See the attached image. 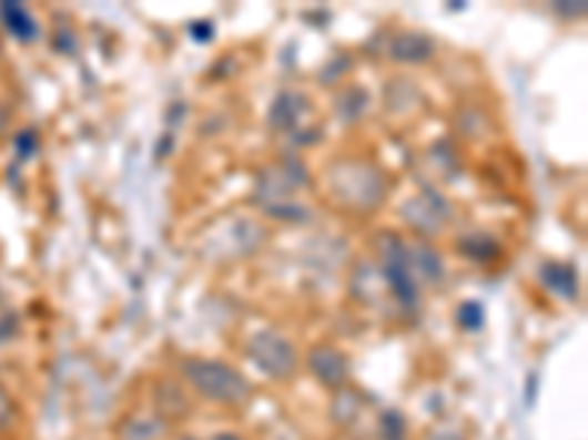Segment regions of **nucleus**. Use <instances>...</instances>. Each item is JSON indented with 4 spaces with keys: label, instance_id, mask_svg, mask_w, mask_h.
Listing matches in <instances>:
<instances>
[{
    "label": "nucleus",
    "instance_id": "5",
    "mask_svg": "<svg viewBox=\"0 0 588 440\" xmlns=\"http://www.w3.org/2000/svg\"><path fill=\"white\" fill-rule=\"evenodd\" d=\"M433 53V44L424 39V35H401L392 44V57L395 59H412V62H420Z\"/></svg>",
    "mask_w": 588,
    "mask_h": 440
},
{
    "label": "nucleus",
    "instance_id": "1",
    "mask_svg": "<svg viewBox=\"0 0 588 440\" xmlns=\"http://www.w3.org/2000/svg\"><path fill=\"white\" fill-rule=\"evenodd\" d=\"M183 379L192 385L201 397L221 402V406H242L251 397V385L230 365L210 361V358H185Z\"/></svg>",
    "mask_w": 588,
    "mask_h": 440
},
{
    "label": "nucleus",
    "instance_id": "4",
    "mask_svg": "<svg viewBox=\"0 0 588 440\" xmlns=\"http://www.w3.org/2000/svg\"><path fill=\"white\" fill-rule=\"evenodd\" d=\"M0 16H3V21H7L9 30H12L18 39H33L36 35V21L21 3H3V7H0Z\"/></svg>",
    "mask_w": 588,
    "mask_h": 440
},
{
    "label": "nucleus",
    "instance_id": "6",
    "mask_svg": "<svg viewBox=\"0 0 588 440\" xmlns=\"http://www.w3.org/2000/svg\"><path fill=\"white\" fill-rule=\"evenodd\" d=\"M162 434V426L156 420H133L124 426L121 438L124 440H156Z\"/></svg>",
    "mask_w": 588,
    "mask_h": 440
},
{
    "label": "nucleus",
    "instance_id": "3",
    "mask_svg": "<svg viewBox=\"0 0 588 440\" xmlns=\"http://www.w3.org/2000/svg\"><path fill=\"white\" fill-rule=\"evenodd\" d=\"M310 367H312V374L318 376V379L324 385H330V388H338V385H345L347 361H345V356L338 352V349H333V347L312 349Z\"/></svg>",
    "mask_w": 588,
    "mask_h": 440
},
{
    "label": "nucleus",
    "instance_id": "2",
    "mask_svg": "<svg viewBox=\"0 0 588 440\" xmlns=\"http://www.w3.org/2000/svg\"><path fill=\"white\" fill-rule=\"evenodd\" d=\"M247 352H251L253 365L260 367L262 374L274 376V379H286L297 367V352L292 344L277 332H260L247 341Z\"/></svg>",
    "mask_w": 588,
    "mask_h": 440
}]
</instances>
